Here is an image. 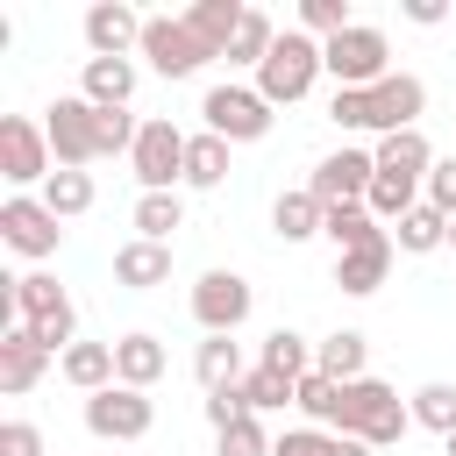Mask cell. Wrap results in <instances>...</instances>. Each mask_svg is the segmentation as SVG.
Here are the masks:
<instances>
[{"label": "cell", "instance_id": "1", "mask_svg": "<svg viewBox=\"0 0 456 456\" xmlns=\"http://www.w3.org/2000/svg\"><path fill=\"white\" fill-rule=\"evenodd\" d=\"M378 178H370V214H385V221H399V214H413L420 207V192H428V171H435V150H428V135L420 128H406V135H385L378 150Z\"/></svg>", "mask_w": 456, "mask_h": 456}, {"label": "cell", "instance_id": "2", "mask_svg": "<svg viewBox=\"0 0 456 456\" xmlns=\"http://www.w3.org/2000/svg\"><path fill=\"white\" fill-rule=\"evenodd\" d=\"M406 428H413V406H399V392L385 378L342 385V435H356L370 449H392V442H406Z\"/></svg>", "mask_w": 456, "mask_h": 456}, {"label": "cell", "instance_id": "3", "mask_svg": "<svg viewBox=\"0 0 456 456\" xmlns=\"http://www.w3.org/2000/svg\"><path fill=\"white\" fill-rule=\"evenodd\" d=\"M321 78V43L306 36V28H285L278 43H271V57L256 64V93L271 100V107H292V100H306V86Z\"/></svg>", "mask_w": 456, "mask_h": 456}, {"label": "cell", "instance_id": "4", "mask_svg": "<svg viewBox=\"0 0 456 456\" xmlns=\"http://www.w3.org/2000/svg\"><path fill=\"white\" fill-rule=\"evenodd\" d=\"M14 314H21V328L57 356V342L71 349V328H78V306L64 299V285L50 278V271H28V278H14Z\"/></svg>", "mask_w": 456, "mask_h": 456}, {"label": "cell", "instance_id": "5", "mask_svg": "<svg viewBox=\"0 0 456 456\" xmlns=\"http://www.w3.org/2000/svg\"><path fill=\"white\" fill-rule=\"evenodd\" d=\"M385 57H392V50H385V36H378V28H363V21H356V28H342L335 43H321V71H335V86H349V93H370V86L385 78Z\"/></svg>", "mask_w": 456, "mask_h": 456}, {"label": "cell", "instance_id": "6", "mask_svg": "<svg viewBox=\"0 0 456 456\" xmlns=\"http://www.w3.org/2000/svg\"><path fill=\"white\" fill-rule=\"evenodd\" d=\"M200 114H207V135H221V142H256V135H271V100H264L256 86H214V93L200 100Z\"/></svg>", "mask_w": 456, "mask_h": 456}, {"label": "cell", "instance_id": "7", "mask_svg": "<svg viewBox=\"0 0 456 456\" xmlns=\"http://www.w3.org/2000/svg\"><path fill=\"white\" fill-rule=\"evenodd\" d=\"M43 135H50L57 171H86V164L100 157V107H93L86 93H78V100H57L50 121H43Z\"/></svg>", "mask_w": 456, "mask_h": 456}, {"label": "cell", "instance_id": "8", "mask_svg": "<svg viewBox=\"0 0 456 456\" xmlns=\"http://www.w3.org/2000/svg\"><path fill=\"white\" fill-rule=\"evenodd\" d=\"M185 142H192V135H178L171 121H142V135H135V150H128L142 192H171V185L185 178Z\"/></svg>", "mask_w": 456, "mask_h": 456}, {"label": "cell", "instance_id": "9", "mask_svg": "<svg viewBox=\"0 0 456 456\" xmlns=\"http://www.w3.org/2000/svg\"><path fill=\"white\" fill-rule=\"evenodd\" d=\"M370 178H378V157H370V150H335V157L314 164L306 192H314L321 207H363V200H370Z\"/></svg>", "mask_w": 456, "mask_h": 456}, {"label": "cell", "instance_id": "10", "mask_svg": "<svg viewBox=\"0 0 456 456\" xmlns=\"http://www.w3.org/2000/svg\"><path fill=\"white\" fill-rule=\"evenodd\" d=\"M142 57H150L164 78H192V71H200L214 50H207V43L185 28V14H178V21H171V14H150V21H142Z\"/></svg>", "mask_w": 456, "mask_h": 456}, {"label": "cell", "instance_id": "11", "mask_svg": "<svg viewBox=\"0 0 456 456\" xmlns=\"http://www.w3.org/2000/svg\"><path fill=\"white\" fill-rule=\"evenodd\" d=\"M192 321H200L207 335H235V328L249 321V278H242V271H207V278L192 285Z\"/></svg>", "mask_w": 456, "mask_h": 456}, {"label": "cell", "instance_id": "12", "mask_svg": "<svg viewBox=\"0 0 456 456\" xmlns=\"http://www.w3.org/2000/svg\"><path fill=\"white\" fill-rule=\"evenodd\" d=\"M150 392H135V385H107V392H93L86 399V428L100 435V442H135V435H150Z\"/></svg>", "mask_w": 456, "mask_h": 456}, {"label": "cell", "instance_id": "13", "mask_svg": "<svg viewBox=\"0 0 456 456\" xmlns=\"http://www.w3.org/2000/svg\"><path fill=\"white\" fill-rule=\"evenodd\" d=\"M57 235H64V228H57V214H50L43 200H21V192H14V200L0 207V242H7V249H21V256H57Z\"/></svg>", "mask_w": 456, "mask_h": 456}, {"label": "cell", "instance_id": "14", "mask_svg": "<svg viewBox=\"0 0 456 456\" xmlns=\"http://www.w3.org/2000/svg\"><path fill=\"white\" fill-rule=\"evenodd\" d=\"M420 107H428V86L413 71H385L370 86V128H385V135H406L420 121Z\"/></svg>", "mask_w": 456, "mask_h": 456}, {"label": "cell", "instance_id": "15", "mask_svg": "<svg viewBox=\"0 0 456 456\" xmlns=\"http://www.w3.org/2000/svg\"><path fill=\"white\" fill-rule=\"evenodd\" d=\"M0 171H7L14 185H36V178H50V135H43L36 121L7 114V121H0Z\"/></svg>", "mask_w": 456, "mask_h": 456}, {"label": "cell", "instance_id": "16", "mask_svg": "<svg viewBox=\"0 0 456 456\" xmlns=\"http://www.w3.org/2000/svg\"><path fill=\"white\" fill-rule=\"evenodd\" d=\"M86 43H93V57H128V43L142 50V14L121 0H100V7H86Z\"/></svg>", "mask_w": 456, "mask_h": 456}, {"label": "cell", "instance_id": "17", "mask_svg": "<svg viewBox=\"0 0 456 456\" xmlns=\"http://www.w3.org/2000/svg\"><path fill=\"white\" fill-rule=\"evenodd\" d=\"M43 363H50V349H43L28 328H7V335H0V392H7V399H21V392L43 378Z\"/></svg>", "mask_w": 456, "mask_h": 456}, {"label": "cell", "instance_id": "18", "mask_svg": "<svg viewBox=\"0 0 456 456\" xmlns=\"http://www.w3.org/2000/svg\"><path fill=\"white\" fill-rule=\"evenodd\" d=\"M114 278L128 285V292H150V285H164L171 278V242H121L114 249Z\"/></svg>", "mask_w": 456, "mask_h": 456}, {"label": "cell", "instance_id": "19", "mask_svg": "<svg viewBox=\"0 0 456 456\" xmlns=\"http://www.w3.org/2000/svg\"><path fill=\"white\" fill-rule=\"evenodd\" d=\"M363 356H370V342H363L356 328H335L328 342H314V370H321L328 385H356V378H370Z\"/></svg>", "mask_w": 456, "mask_h": 456}, {"label": "cell", "instance_id": "20", "mask_svg": "<svg viewBox=\"0 0 456 456\" xmlns=\"http://www.w3.org/2000/svg\"><path fill=\"white\" fill-rule=\"evenodd\" d=\"M157 378H164V342H157V335H121V342H114V385L150 392Z\"/></svg>", "mask_w": 456, "mask_h": 456}, {"label": "cell", "instance_id": "21", "mask_svg": "<svg viewBox=\"0 0 456 456\" xmlns=\"http://www.w3.org/2000/svg\"><path fill=\"white\" fill-rule=\"evenodd\" d=\"M242 14H249V7H235V0H192V7H185V28H192L214 57H228V43H235Z\"/></svg>", "mask_w": 456, "mask_h": 456}, {"label": "cell", "instance_id": "22", "mask_svg": "<svg viewBox=\"0 0 456 456\" xmlns=\"http://www.w3.org/2000/svg\"><path fill=\"white\" fill-rule=\"evenodd\" d=\"M392 249H399V242L385 235V242H370V249L335 256V285H342V292H356V299H363V292H378V285H385V271H392Z\"/></svg>", "mask_w": 456, "mask_h": 456}, {"label": "cell", "instance_id": "23", "mask_svg": "<svg viewBox=\"0 0 456 456\" xmlns=\"http://www.w3.org/2000/svg\"><path fill=\"white\" fill-rule=\"evenodd\" d=\"M57 370H64V378L93 399V392H107V385H114V342H71Z\"/></svg>", "mask_w": 456, "mask_h": 456}, {"label": "cell", "instance_id": "24", "mask_svg": "<svg viewBox=\"0 0 456 456\" xmlns=\"http://www.w3.org/2000/svg\"><path fill=\"white\" fill-rule=\"evenodd\" d=\"M128 93H135L128 57H86V100L93 107H128Z\"/></svg>", "mask_w": 456, "mask_h": 456}, {"label": "cell", "instance_id": "25", "mask_svg": "<svg viewBox=\"0 0 456 456\" xmlns=\"http://www.w3.org/2000/svg\"><path fill=\"white\" fill-rule=\"evenodd\" d=\"M271 228L285 235V242H306V235H321L328 228V207L299 185V192H278V207H271Z\"/></svg>", "mask_w": 456, "mask_h": 456}, {"label": "cell", "instance_id": "26", "mask_svg": "<svg viewBox=\"0 0 456 456\" xmlns=\"http://www.w3.org/2000/svg\"><path fill=\"white\" fill-rule=\"evenodd\" d=\"M321 235L335 242V256L385 242V228H378V214H370V207H328V228H321Z\"/></svg>", "mask_w": 456, "mask_h": 456}, {"label": "cell", "instance_id": "27", "mask_svg": "<svg viewBox=\"0 0 456 456\" xmlns=\"http://www.w3.org/2000/svg\"><path fill=\"white\" fill-rule=\"evenodd\" d=\"M392 242H399L406 256H428V249H449V214L420 200L413 214H399V235H392Z\"/></svg>", "mask_w": 456, "mask_h": 456}, {"label": "cell", "instance_id": "28", "mask_svg": "<svg viewBox=\"0 0 456 456\" xmlns=\"http://www.w3.org/2000/svg\"><path fill=\"white\" fill-rule=\"evenodd\" d=\"M192 370H200L207 392H228V385H242V349H235L228 335H207L200 356H192Z\"/></svg>", "mask_w": 456, "mask_h": 456}, {"label": "cell", "instance_id": "29", "mask_svg": "<svg viewBox=\"0 0 456 456\" xmlns=\"http://www.w3.org/2000/svg\"><path fill=\"white\" fill-rule=\"evenodd\" d=\"M221 178H228V142H221V135H192V142H185V185L214 192Z\"/></svg>", "mask_w": 456, "mask_h": 456}, {"label": "cell", "instance_id": "30", "mask_svg": "<svg viewBox=\"0 0 456 456\" xmlns=\"http://www.w3.org/2000/svg\"><path fill=\"white\" fill-rule=\"evenodd\" d=\"M171 228H185L178 192H142V200H135V235H142V242H171Z\"/></svg>", "mask_w": 456, "mask_h": 456}, {"label": "cell", "instance_id": "31", "mask_svg": "<svg viewBox=\"0 0 456 456\" xmlns=\"http://www.w3.org/2000/svg\"><path fill=\"white\" fill-rule=\"evenodd\" d=\"M43 207H50L57 221L86 214V207H93V178H86V171H50V178H43Z\"/></svg>", "mask_w": 456, "mask_h": 456}, {"label": "cell", "instance_id": "32", "mask_svg": "<svg viewBox=\"0 0 456 456\" xmlns=\"http://www.w3.org/2000/svg\"><path fill=\"white\" fill-rule=\"evenodd\" d=\"M242 399H249V413H278V406H292V399H299V385H292L285 370L256 363V370L242 378Z\"/></svg>", "mask_w": 456, "mask_h": 456}, {"label": "cell", "instance_id": "33", "mask_svg": "<svg viewBox=\"0 0 456 456\" xmlns=\"http://www.w3.org/2000/svg\"><path fill=\"white\" fill-rule=\"evenodd\" d=\"M306 420H328V428H342V385H328L321 370H306L299 378V399H292Z\"/></svg>", "mask_w": 456, "mask_h": 456}, {"label": "cell", "instance_id": "34", "mask_svg": "<svg viewBox=\"0 0 456 456\" xmlns=\"http://www.w3.org/2000/svg\"><path fill=\"white\" fill-rule=\"evenodd\" d=\"M264 363H271V370H285V378L299 385V378L314 370V349H306V335H292V328H278V335L264 342Z\"/></svg>", "mask_w": 456, "mask_h": 456}, {"label": "cell", "instance_id": "35", "mask_svg": "<svg viewBox=\"0 0 456 456\" xmlns=\"http://www.w3.org/2000/svg\"><path fill=\"white\" fill-rule=\"evenodd\" d=\"M413 420L435 435H456V385H420L413 392Z\"/></svg>", "mask_w": 456, "mask_h": 456}, {"label": "cell", "instance_id": "36", "mask_svg": "<svg viewBox=\"0 0 456 456\" xmlns=\"http://www.w3.org/2000/svg\"><path fill=\"white\" fill-rule=\"evenodd\" d=\"M271 43H278V28H271L264 14H242L235 43H228V64H264V57H271Z\"/></svg>", "mask_w": 456, "mask_h": 456}, {"label": "cell", "instance_id": "37", "mask_svg": "<svg viewBox=\"0 0 456 456\" xmlns=\"http://www.w3.org/2000/svg\"><path fill=\"white\" fill-rule=\"evenodd\" d=\"M299 21H306V36H321V43H335L342 28H356V21H349V0H299Z\"/></svg>", "mask_w": 456, "mask_h": 456}, {"label": "cell", "instance_id": "38", "mask_svg": "<svg viewBox=\"0 0 456 456\" xmlns=\"http://www.w3.org/2000/svg\"><path fill=\"white\" fill-rule=\"evenodd\" d=\"M221 456H271V435L256 428V413L235 420V428H221Z\"/></svg>", "mask_w": 456, "mask_h": 456}, {"label": "cell", "instance_id": "39", "mask_svg": "<svg viewBox=\"0 0 456 456\" xmlns=\"http://www.w3.org/2000/svg\"><path fill=\"white\" fill-rule=\"evenodd\" d=\"M271 456H335V435H321V428H285V435L271 442Z\"/></svg>", "mask_w": 456, "mask_h": 456}, {"label": "cell", "instance_id": "40", "mask_svg": "<svg viewBox=\"0 0 456 456\" xmlns=\"http://www.w3.org/2000/svg\"><path fill=\"white\" fill-rule=\"evenodd\" d=\"M328 121H335V128H370V93H349V86H335V100H328Z\"/></svg>", "mask_w": 456, "mask_h": 456}, {"label": "cell", "instance_id": "41", "mask_svg": "<svg viewBox=\"0 0 456 456\" xmlns=\"http://www.w3.org/2000/svg\"><path fill=\"white\" fill-rule=\"evenodd\" d=\"M207 420H214V435H221V428H235V420H249V399H242V385H228V392H207Z\"/></svg>", "mask_w": 456, "mask_h": 456}, {"label": "cell", "instance_id": "42", "mask_svg": "<svg viewBox=\"0 0 456 456\" xmlns=\"http://www.w3.org/2000/svg\"><path fill=\"white\" fill-rule=\"evenodd\" d=\"M428 207H442V214L456 221V157H435V171H428Z\"/></svg>", "mask_w": 456, "mask_h": 456}, {"label": "cell", "instance_id": "43", "mask_svg": "<svg viewBox=\"0 0 456 456\" xmlns=\"http://www.w3.org/2000/svg\"><path fill=\"white\" fill-rule=\"evenodd\" d=\"M0 456H43V428L7 420V428H0Z\"/></svg>", "mask_w": 456, "mask_h": 456}, {"label": "cell", "instance_id": "44", "mask_svg": "<svg viewBox=\"0 0 456 456\" xmlns=\"http://www.w3.org/2000/svg\"><path fill=\"white\" fill-rule=\"evenodd\" d=\"M442 14H449V7H442V0H406V21H420V28H435V21H442Z\"/></svg>", "mask_w": 456, "mask_h": 456}, {"label": "cell", "instance_id": "45", "mask_svg": "<svg viewBox=\"0 0 456 456\" xmlns=\"http://www.w3.org/2000/svg\"><path fill=\"white\" fill-rule=\"evenodd\" d=\"M335 456H378L370 442H356V435H335Z\"/></svg>", "mask_w": 456, "mask_h": 456}, {"label": "cell", "instance_id": "46", "mask_svg": "<svg viewBox=\"0 0 456 456\" xmlns=\"http://www.w3.org/2000/svg\"><path fill=\"white\" fill-rule=\"evenodd\" d=\"M449 249H456V221H449Z\"/></svg>", "mask_w": 456, "mask_h": 456}, {"label": "cell", "instance_id": "47", "mask_svg": "<svg viewBox=\"0 0 456 456\" xmlns=\"http://www.w3.org/2000/svg\"><path fill=\"white\" fill-rule=\"evenodd\" d=\"M449 456H456V435H449Z\"/></svg>", "mask_w": 456, "mask_h": 456}]
</instances>
